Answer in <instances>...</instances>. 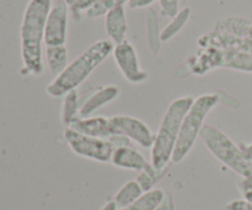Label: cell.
<instances>
[{
  "mask_svg": "<svg viewBox=\"0 0 252 210\" xmlns=\"http://www.w3.org/2000/svg\"><path fill=\"white\" fill-rule=\"evenodd\" d=\"M199 137L213 156L241 177L252 175V160L249 159L240 147L235 144L225 133L212 125H203Z\"/></svg>",
  "mask_w": 252,
  "mask_h": 210,
  "instance_id": "obj_5",
  "label": "cell"
},
{
  "mask_svg": "<svg viewBox=\"0 0 252 210\" xmlns=\"http://www.w3.org/2000/svg\"><path fill=\"white\" fill-rule=\"evenodd\" d=\"M225 210H252V203L246 199H236V201L229 202L225 206Z\"/></svg>",
  "mask_w": 252,
  "mask_h": 210,
  "instance_id": "obj_27",
  "label": "cell"
},
{
  "mask_svg": "<svg viewBox=\"0 0 252 210\" xmlns=\"http://www.w3.org/2000/svg\"><path fill=\"white\" fill-rule=\"evenodd\" d=\"M160 33H161V31H159L157 14H155L154 10L150 9L147 19V38L153 54H158L160 52V46H161Z\"/></svg>",
  "mask_w": 252,
  "mask_h": 210,
  "instance_id": "obj_22",
  "label": "cell"
},
{
  "mask_svg": "<svg viewBox=\"0 0 252 210\" xmlns=\"http://www.w3.org/2000/svg\"><path fill=\"white\" fill-rule=\"evenodd\" d=\"M96 1H97V0H75V1L69 6V10H70V12L73 14L74 19H75L76 21H79V20L81 19V15H83L84 12L86 14V12L95 5Z\"/></svg>",
  "mask_w": 252,
  "mask_h": 210,
  "instance_id": "obj_25",
  "label": "cell"
},
{
  "mask_svg": "<svg viewBox=\"0 0 252 210\" xmlns=\"http://www.w3.org/2000/svg\"><path fill=\"white\" fill-rule=\"evenodd\" d=\"M74 1H75V0H65V2H66V4H68L69 5V6H70V5L71 4H73V2Z\"/></svg>",
  "mask_w": 252,
  "mask_h": 210,
  "instance_id": "obj_34",
  "label": "cell"
},
{
  "mask_svg": "<svg viewBox=\"0 0 252 210\" xmlns=\"http://www.w3.org/2000/svg\"><path fill=\"white\" fill-rule=\"evenodd\" d=\"M68 11L69 5L65 0H57L49 11L44 30V44L63 46L68 36Z\"/></svg>",
  "mask_w": 252,
  "mask_h": 210,
  "instance_id": "obj_8",
  "label": "cell"
},
{
  "mask_svg": "<svg viewBox=\"0 0 252 210\" xmlns=\"http://www.w3.org/2000/svg\"><path fill=\"white\" fill-rule=\"evenodd\" d=\"M130 0H97L93 7L86 12V17L89 19H96V17L103 16L107 14L111 9L116 6H123L126 2H129Z\"/></svg>",
  "mask_w": 252,
  "mask_h": 210,
  "instance_id": "obj_24",
  "label": "cell"
},
{
  "mask_svg": "<svg viewBox=\"0 0 252 210\" xmlns=\"http://www.w3.org/2000/svg\"><path fill=\"white\" fill-rule=\"evenodd\" d=\"M197 43H198L199 48L213 47V48L218 49L239 51L252 54V39L233 36L229 33H221V32L212 31L209 33L203 34L202 37H199Z\"/></svg>",
  "mask_w": 252,
  "mask_h": 210,
  "instance_id": "obj_11",
  "label": "cell"
},
{
  "mask_svg": "<svg viewBox=\"0 0 252 210\" xmlns=\"http://www.w3.org/2000/svg\"><path fill=\"white\" fill-rule=\"evenodd\" d=\"M187 65L189 73L196 75H203L209 70L217 68L252 73V54L208 47V48L199 49L194 59H189Z\"/></svg>",
  "mask_w": 252,
  "mask_h": 210,
  "instance_id": "obj_6",
  "label": "cell"
},
{
  "mask_svg": "<svg viewBox=\"0 0 252 210\" xmlns=\"http://www.w3.org/2000/svg\"><path fill=\"white\" fill-rule=\"evenodd\" d=\"M244 199H246V201L252 203V191H249L246 192V193H244Z\"/></svg>",
  "mask_w": 252,
  "mask_h": 210,
  "instance_id": "obj_33",
  "label": "cell"
},
{
  "mask_svg": "<svg viewBox=\"0 0 252 210\" xmlns=\"http://www.w3.org/2000/svg\"><path fill=\"white\" fill-rule=\"evenodd\" d=\"M252 24V20L243 16H228L218 20L214 25L213 31L229 33L233 36L248 38L249 30Z\"/></svg>",
  "mask_w": 252,
  "mask_h": 210,
  "instance_id": "obj_16",
  "label": "cell"
},
{
  "mask_svg": "<svg viewBox=\"0 0 252 210\" xmlns=\"http://www.w3.org/2000/svg\"><path fill=\"white\" fill-rule=\"evenodd\" d=\"M64 139L76 155L98 162H110L113 151L117 148L112 138L100 139V138L88 137L71 128L65 129Z\"/></svg>",
  "mask_w": 252,
  "mask_h": 210,
  "instance_id": "obj_7",
  "label": "cell"
},
{
  "mask_svg": "<svg viewBox=\"0 0 252 210\" xmlns=\"http://www.w3.org/2000/svg\"><path fill=\"white\" fill-rule=\"evenodd\" d=\"M143 194H144V192H143L142 187L134 180V181H128L127 183L123 184L120 191L116 193L113 201L117 204L118 209H123L137 202Z\"/></svg>",
  "mask_w": 252,
  "mask_h": 210,
  "instance_id": "obj_18",
  "label": "cell"
},
{
  "mask_svg": "<svg viewBox=\"0 0 252 210\" xmlns=\"http://www.w3.org/2000/svg\"><path fill=\"white\" fill-rule=\"evenodd\" d=\"M69 128L76 130L78 133L88 137L100 138V139H111L115 135H118L111 123L110 118L102 116L98 117L78 118Z\"/></svg>",
  "mask_w": 252,
  "mask_h": 210,
  "instance_id": "obj_12",
  "label": "cell"
},
{
  "mask_svg": "<svg viewBox=\"0 0 252 210\" xmlns=\"http://www.w3.org/2000/svg\"><path fill=\"white\" fill-rule=\"evenodd\" d=\"M218 102L219 97L216 93H204L194 100L182 122L179 139L171 157L172 162L179 164L189 155L196 143V139L199 137L207 116L218 105Z\"/></svg>",
  "mask_w": 252,
  "mask_h": 210,
  "instance_id": "obj_4",
  "label": "cell"
},
{
  "mask_svg": "<svg viewBox=\"0 0 252 210\" xmlns=\"http://www.w3.org/2000/svg\"><path fill=\"white\" fill-rule=\"evenodd\" d=\"M79 111H80V107H79V96L76 90H73L64 96L61 115L62 123L65 127H70L79 118Z\"/></svg>",
  "mask_w": 252,
  "mask_h": 210,
  "instance_id": "obj_19",
  "label": "cell"
},
{
  "mask_svg": "<svg viewBox=\"0 0 252 210\" xmlns=\"http://www.w3.org/2000/svg\"><path fill=\"white\" fill-rule=\"evenodd\" d=\"M164 197L165 192L162 189H153V191L143 194L137 202L121 210H155L160 206Z\"/></svg>",
  "mask_w": 252,
  "mask_h": 210,
  "instance_id": "obj_21",
  "label": "cell"
},
{
  "mask_svg": "<svg viewBox=\"0 0 252 210\" xmlns=\"http://www.w3.org/2000/svg\"><path fill=\"white\" fill-rule=\"evenodd\" d=\"M101 210H118L117 204L115 203V201H108L107 203H105V206L101 208Z\"/></svg>",
  "mask_w": 252,
  "mask_h": 210,
  "instance_id": "obj_32",
  "label": "cell"
},
{
  "mask_svg": "<svg viewBox=\"0 0 252 210\" xmlns=\"http://www.w3.org/2000/svg\"><path fill=\"white\" fill-rule=\"evenodd\" d=\"M111 162L116 167L134 171H144L153 166L145 160V157L133 147H118L113 151Z\"/></svg>",
  "mask_w": 252,
  "mask_h": 210,
  "instance_id": "obj_13",
  "label": "cell"
},
{
  "mask_svg": "<svg viewBox=\"0 0 252 210\" xmlns=\"http://www.w3.org/2000/svg\"><path fill=\"white\" fill-rule=\"evenodd\" d=\"M110 120L118 135H123L143 148H152L154 144L155 134L143 120L123 115L110 117Z\"/></svg>",
  "mask_w": 252,
  "mask_h": 210,
  "instance_id": "obj_9",
  "label": "cell"
},
{
  "mask_svg": "<svg viewBox=\"0 0 252 210\" xmlns=\"http://www.w3.org/2000/svg\"><path fill=\"white\" fill-rule=\"evenodd\" d=\"M46 59L48 69L54 76H58L68 66V49L65 44L63 46L46 47Z\"/></svg>",
  "mask_w": 252,
  "mask_h": 210,
  "instance_id": "obj_17",
  "label": "cell"
},
{
  "mask_svg": "<svg viewBox=\"0 0 252 210\" xmlns=\"http://www.w3.org/2000/svg\"><path fill=\"white\" fill-rule=\"evenodd\" d=\"M52 5V0H30L25 10L20 29L24 75L37 76L43 73L42 43H44V30Z\"/></svg>",
  "mask_w": 252,
  "mask_h": 210,
  "instance_id": "obj_1",
  "label": "cell"
},
{
  "mask_svg": "<svg viewBox=\"0 0 252 210\" xmlns=\"http://www.w3.org/2000/svg\"><path fill=\"white\" fill-rule=\"evenodd\" d=\"M113 58L127 81L132 84H140L148 79V73L140 68L135 48L127 39L116 44L113 48Z\"/></svg>",
  "mask_w": 252,
  "mask_h": 210,
  "instance_id": "obj_10",
  "label": "cell"
},
{
  "mask_svg": "<svg viewBox=\"0 0 252 210\" xmlns=\"http://www.w3.org/2000/svg\"><path fill=\"white\" fill-rule=\"evenodd\" d=\"M155 0H130L128 2V6L130 9H142V7H147L152 5Z\"/></svg>",
  "mask_w": 252,
  "mask_h": 210,
  "instance_id": "obj_30",
  "label": "cell"
},
{
  "mask_svg": "<svg viewBox=\"0 0 252 210\" xmlns=\"http://www.w3.org/2000/svg\"><path fill=\"white\" fill-rule=\"evenodd\" d=\"M239 189L243 194L249 191H252V175L248 177H243V180L239 182Z\"/></svg>",
  "mask_w": 252,
  "mask_h": 210,
  "instance_id": "obj_29",
  "label": "cell"
},
{
  "mask_svg": "<svg viewBox=\"0 0 252 210\" xmlns=\"http://www.w3.org/2000/svg\"><path fill=\"white\" fill-rule=\"evenodd\" d=\"M155 210H175L174 197H172L170 193H165L164 199H162L160 206Z\"/></svg>",
  "mask_w": 252,
  "mask_h": 210,
  "instance_id": "obj_28",
  "label": "cell"
},
{
  "mask_svg": "<svg viewBox=\"0 0 252 210\" xmlns=\"http://www.w3.org/2000/svg\"><path fill=\"white\" fill-rule=\"evenodd\" d=\"M193 102V97L186 96L176 98L167 107L152 147V165L157 170L166 169L171 161L182 122Z\"/></svg>",
  "mask_w": 252,
  "mask_h": 210,
  "instance_id": "obj_3",
  "label": "cell"
},
{
  "mask_svg": "<svg viewBox=\"0 0 252 210\" xmlns=\"http://www.w3.org/2000/svg\"><path fill=\"white\" fill-rule=\"evenodd\" d=\"M120 88L116 85H107L96 90L93 95L88 97V100L83 103L79 111V118H88L93 113L100 110L102 106L112 102L113 100L120 96Z\"/></svg>",
  "mask_w": 252,
  "mask_h": 210,
  "instance_id": "obj_14",
  "label": "cell"
},
{
  "mask_svg": "<svg viewBox=\"0 0 252 210\" xmlns=\"http://www.w3.org/2000/svg\"><path fill=\"white\" fill-rule=\"evenodd\" d=\"M189 16H191V9L189 7H184V9L179 10V12L172 17L170 24L167 26H165L164 30H161V33H160L161 42L170 41L172 37L176 36L181 31L182 27L187 24V21L189 20Z\"/></svg>",
  "mask_w": 252,
  "mask_h": 210,
  "instance_id": "obj_20",
  "label": "cell"
},
{
  "mask_svg": "<svg viewBox=\"0 0 252 210\" xmlns=\"http://www.w3.org/2000/svg\"><path fill=\"white\" fill-rule=\"evenodd\" d=\"M165 172H166V169L157 170L154 166H152L149 170L140 171L135 181H137L138 183H139V186L142 187L143 192L147 193V192L153 191L154 184L164 176Z\"/></svg>",
  "mask_w": 252,
  "mask_h": 210,
  "instance_id": "obj_23",
  "label": "cell"
},
{
  "mask_svg": "<svg viewBox=\"0 0 252 210\" xmlns=\"http://www.w3.org/2000/svg\"><path fill=\"white\" fill-rule=\"evenodd\" d=\"M240 148L243 149V151L245 152L246 156L250 160H252V143H250V144H243Z\"/></svg>",
  "mask_w": 252,
  "mask_h": 210,
  "instance_id": "obj_31",
  "label": "cell"
},
{
  "mask_svg": "<svg viewBox=\"0 0 252 210\" xmlns=\"http://www.w3.org/2000/svg\"><path fill=\"white\" fill-rule=\"evenodd\" d=\"M161 14L165 17H174L179 12L180 0H159Z\"/></svg>",
  "mask_w": 252,
  "mask_h": 210,
  "instance_id": "obj_26",
  "label": "cell"
},
{
  "mask_svg": "<svg viewBox=\"0 0 252 210\" xmlns=\"http://www.w3.org/2000/svg\"><path fill=\"white\" fill-rule=\"evenodd\" d=\"M127 17L125 6H116L105 15V30L113 43L118 44L126 41L127 33Z\"/></svg>",
  "mask_w": 252,
  "mask_h": 210,
  "instance_id": "obj_15",
  "label": "cell"
},
{
  "mask_svg": "<svg viewBox=\"0 0 252 210\" xmlns=\"http://www.w3.org/2000/svg\"><path fill=\"white\" fill-rule=\"evenodd\" d=\"M115 44L111 39H100L91 44L71 63L68 64L61 75L56 76L47 86V93L53 98L64 97L70 91L76 90L79 85L90 76V74L113 52Z\"/></svg>",
  "mask_w": 252,
  "mask_h": 210,
  "instance_id": "obj_2",
  "label": "cell"
}]
</instances>
